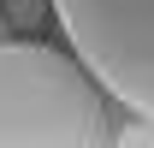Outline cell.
I'll return each instance as SVG.
<instances>
[{"mask_svg":"<svg viewBox=\"0 0 154 148\" xmlns=\"http://www.w3.org/2000/svg\"><path fill=\"white\" fill-rule=\"evenodd\" d=\"M101 77L54 42H0V148H107Z\"/></svg>","mask_w":154,"mask_h":148,"instance_id":"obj_1","label":"cell"},{"mask_svg":"<svg viewBox=\"0 0 154 148\" xmlns=\"http://www.w3.org/2000/svg\"><path fill=\"white\" fill-rule=\"evenodd\" d=\"M54 24L101 89L154 125V0H54Z\"/></svg>","mask_w":154,"mask_h":148,"instance_id":"obj_2","label":"cell"},{"mask_svg":"<svg viewBox=\"0 0 154 148\" xmlns=\"http://www.w3.org/2000/svg\"><path fill=\"white\" fill-rule=\"evenodd\" d=\"M0 18L12 36H36L42 24L54 18V0H0Z\"/></svg>","mask_w":154,"mask_h":148,"instance_id":"obj_3","label":"cell"},{"mask_svg":"<svg viewBox=\"0 0 154 148\" xmlns=\"http://www.w3.org/2000/svg\"><path fill=\"white\" fill-rule=\"evenodd\" d=\"M6 36H12V30H6V18H0V42H6Z\"/></svg>","mask_w":154,"mask_h":148,"instance_id":"obj_4","label":"cell"}]
</instances>
